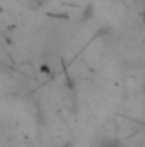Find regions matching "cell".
<instances>
[{
    "instance_id": "6da1fadb",
    "label": "cell",
    "mask_w": 145,
    "mask_h": 147,
    "mask_svg": "<svg viewBox=\"0 0 145 147\" xmlns=\"http://www.w3.org/2000/svg\"><path fill=\"white\" fill-rule=\"evenodd\" d=\"M101 147H121V146L111 140V142H103V144H101Z\"/></svg>"
}]
</instances>
